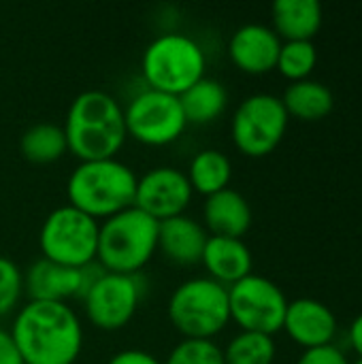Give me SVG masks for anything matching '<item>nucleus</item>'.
Segmentation results:
<instances>
[{
  "instance_id": "obj_1",
  "label": "nucleus",
  "mask_w": 362,
  "mask_h": 364,
  "mask_svg": "<svg viewBox=\"0 0 362 364\" xmlns=\"http://www.w3.org/2000/svg\"><path fill=\"white\" fill-rule=\"evenodd\" d=\"M9 335L23 364H75L83 350V326L68 303L28 301Z\"/></svg>"
},
{
  "instance_id": "obj_2",
  "label": "nucleus",
  "mask_w": 362,
  "mask_h": 364,
  "mask_svg": "<svg viewBox=\"0 0 362 364\" xmlns=\"http://www.w3.org/2000/svg\"><path fill=\"white\" fill-rule=\"evenodd\" d=\"M62 128L68 151L79 162L117 158L128 139L124 109L105 90L81 92L70 102Z\"/></svg>"
},
{
  "instance_id": "obj_3",
  "label": "nucleus",
  "mask_w": 362,
  "mask_h": 364,
  "mask_svg": "<svg viewBox=\"0 0 362 364\" xmlns=\"http://www.w3.org/2000/svg\"><path fill=\"white\" fill-rule=\"evenodd\" d=\"M137 181L134 171L117 158L79 162L66 183L68 205L105 222L134 207Z\"/></svg>"
},
{
  "instance_id": "obj_4",
  "label": "nucleus",
  "mask_w": 362,
  "mask_h": 364,
  "mask_svg": "<svg viewBox=\"0 0 362 364\" xmlns=\"http://www.w3.org/2000/svg\"><path fill=\"white\" fill-rule=\"evenodd\" d=\"M156 252L158 222L137 207L100 222L96 262L107 273L139 275Z\"/></svg>"
},
{
  "instance_id": "obj_5",
  "label": "nucleus",
  "mask_w": 362,
  "mask_h": 364,
  "mask_svg": "<svg viewBox=\"0 0 362 364\" xmlns=\"http://www.w3.org/2000/svg\"><path fill=\"white\" fill-rule=\"evenodd\" d=\"M207 55L188 34L166 32L156 36L143 51L141 73L149 90L181 96L205 77Z\"/></svg>"
},
{
  "instance_id": "obj_6",
  "label": "nucleus",
  "mask_w": 362,
  "mask_h": 364,
  "mask_svg": "<svg viewBox=\"0 0 362 364\" xmlns=\"http://www.w3.org/2000/svg\"><path fill=\"white\" fill-rule=\"evenodd\" d=\"M166 311L183 339H213L230 324L228 288L209 277H192L173 290Z\"/></svg>"
},
{
  "instance_id": "obj_7",
  "label": "nucleus",
  "mask_w": 362,
  "mask_h": 364,
  "mask_svg": "<svg viewBox=\"0 0 362 364\" xmlns=\"http://www.w3.org/2000/svg\"><path fill=\"white\" fill-rule=\"evenodd\" d=\"M98 230L100 222L75 209L73 205H62L53 209L41 226V254L45 260L73 269H83L96 262Z\"/></svg>"
},
{
  "instance_id": "obj_8",
  "label": "nucleus",
  "mask_w": 362,
  "mask_h": 364,
  "mask_svg": "<svg viewBox=\"0 0 362 364\" xmlns=\"http://www.w3.org/2000/svg\"><path fill=\"white\" fill-rule=\"evenodd\" d=\"M290 117L280 96L252 94L233 115L230 136L235 147L247 158H265L273 154L286 136Z\"/></svg>"
},
{
  "instance_id": "obj_9",
  "label": "nucleus",
  "mask_w": 362,
  "mask_h": 364,
  "mask_svg": "<svg viewBox=\"0 0 362 364\" xmlns=\"http://www.w3.org/2000/svg\"><path fill=\"white\" fill-rule=\"evenodd\" d=\"M124 122L128 136L147 147L175 143L188 126L179 96L149 87L130 98L124 109Z\"/></svg>"
},
{
  "instance_id": "obj_10",
  "label": "nucleus",
  "mask_w": 362,
  "mask_h": 364,
  "mask_svg": "<svg viewBox=\"0 0 362 364\" xmlns=\"http://www.w3.org/2000/svg\"><path fill=\"white\" fill-rule=\"evenodd\" d=\"M284 290L262 275H247L228 288L230 322L245 333L275 335L284 328L288 309Z\"/></svg>"
},
{
  "instance_id": "obj_11",
  "label": "nucleus",
  "mask_w": 362,
  "mask_h": 364,
  "mask_svg": "<svg viewBox=\"0 0 362 364\" xmlns=\"http://www.w3.org/2000/svg\"><path fill=\"white\" fill-rule=\"evenodd\" d=\"M143 296V282L139 275L102 273L85 292L83 309L94 328L119 331L137 314Z\"/></svg>"
},
{
  "instance_id": "obj_12",
  "label": "nucleus",
  "mask_w": 362,
  "mask_h": 364,
  "mask_svg": "<svg viewBox=\"0 0 362 364\" xmlns=\"http://www.w3.org/2000/svg\"><path fill=\"white\" fill-rule=\"evenodd\" d=\"M102 273L105 269L98 262L83 269H73L41 258L23 273V294H28L30 301L68 303L70 299H83Z\"/></svg>"
},
{
  "instance_id": "obj_13",
  "label": "nucleus",
  "mask_w": 362,
  "mask_h": 364,
  "mask_svg": "<svg viewBox=\"0 0 362 364\" xmlns=\"http://www.w3.org/2000/svg\"><path fill=\"white\" fill-rule=\"evenodd\" d=\"M194 190L183 171L175 166H156L139 177L134 207L156 222L183 215L190 207Z\"/></svg>"
},
{
  "instance_id": "obj_14",
  "label": "nucleus",
  "mask_w": 362,
  "mask_h": 364,
  "mask_svg": "<svg viewBox=\"0 0 362 364\" xmlns=\"http://www.w3.org/2000/svg\"><path fill=\"white\" fill-rule=\"evenodd\" d=\"M303 350L333 346L337 337V318L329 305L316 299H297L288 303L284 328Z\"/></svg>"
},
{
  "instance_id": "obj_15",
  "label": "nucleus",
  "mask_w": 362,
  "mask_h": 364,
  "mask_svg": "<svg viewBox=\"0 0 362 364\" xmlns=\"http://www.w3.org/2000/svg\"><path fill=\"white\" fill-rule=\"evenodd\" d=\"M280 49V36L265 23H245L237 28L228 41V55L233 64L247 75H267L275 70Z\"/></svg>"
},
{
  "instance_id": "obj_16",
  "label": "nucleus",
  "mask_w": 362,
  "mask_h": 364,
  "mask_svg": "<svg viewBox=\"0 0 362 364\" xmlns=\"http://www.w3.org/2000/svg\"><path fill=\"white\" fill-rule=\"evenodd\" d=\"M209 232L203 222L183 215L158 222V252L181 267L201 264Z\"/></svg>"
},
{
  "instance_id": "obj_17",
  "label": "nucleus",
  "mask_w": 362,
  "mask_h": 364,
  "mask_svg": "<svg viewBox=\"0 0 362 364\" xmlns=\"http://www.w3.org/2000/svg\"><path fill=\"white\" fill-rule=\"evenodd\" d=\"M203 226L209 237L241 239L252 226V207L241 192L226 188L205 198Z\"/></svg>"
},
{
  "instance_id": "obj_18",
  "label": "nucleus",
  "mask_w": 362,
  "mask_h": 364,
  "mask_svg": "<svg viewBox=\"0 0 362 364\" xmlns=\"http://www.w3.org/2000/svg\"><path fill=\"white\" fill-rule=\"evenodd\" d=\"M201 264L207 269L209 279L230 288L233 284L252 275L254 258L243 239L209 237Z\"/></svg>"
},
{
  "instance_id": "obj_19",
  "label": "nucleus",
  "mask_w": 362,
  "mask_h": 364,
  "mask_svg": "<svg viewBox=\"0 0 362 364\" xmlns=\"http://www.w3.org/2000/svg\"><path fill=\"white\" fill-rule=\"evenodd\" d=\"M273 32L282 43L314 41L322 28L324 11L318 0H277L271 9Z\"/></svg>"
},
{
  "instance_id": "obj_20",
  "label": "nucleus",
  "mask_w": 362,
  "mask_h": 364,
  "mask_svg": "<svg viewBox=\"0 0 362 364\" xmlns=\"http://www.w3.org/2000/svg\"><path fill=\"white\" fill-rule=\"evenodd\" d=\"M282 102L288 117L301 122H320L335 109L333 92L324 83L314 79L290 83L282 96Z\"/></svg>"
},
{
  "instance_id": "obj_21",
  "label": "nucleus",
  "mask_w": 362,
  "mask_h": 364,
  "mask_svg": "<svg viewBox=\"0 0 362 364\" xmlns=\"http://www.w3.org/2000/svg\"><path fill=\"white\" fill-rule=\"evenodd\" d=\"M179 102L188 124L207 126L224 113L228 105V92L218 79L203 77L179 96Z\"/></svg>"
},
{
  "instance_id": "obj_22",
  "label": "nucleus",
  "mask_w": 362,
  "mask_h": 364,
  "mask_svg": "<svg viewBox=\"0 0 362 364\" xmlns=\"http://www.w3.org/2000/svg\"><path fill=\"white\" fill-rule=\"evenodd\" d=\"M186 177L194 192L203 194L205 198L213 196L226 190L233 179L230 158L220 149H203L192 158Z\"/></svg>"
},
{
  "instance_id": "obj_23",
  "label": "nucleus",
  "mask_w": 362,
  "mask_h": 364,
  "mask_svg": "<svg viewBox=\"0 0 362 364\" xmlns=\"http://www.w3.org/2000/svg\"><path fill=\"white\" fill-rule=\"evenodd\" d=\"M21 156L32 164H51L68 154L64 128L49 122L32 124L19 139Z\"/></svg>"
},
{
  "instance_id": "obj_24",
  "label": "nucleus",
  "mask_w": 362,
  "mask_h": 364,
  "mask_svg": "<svg viewBox=\"0 0 362 364\" xmlns=\"http://www.w3.org/2000/svg\"><path fill=\"white\" fill-rule=\"evenodd\" d=\"M275 356H277V346L271 335L245 333V331L235 335L224 350L226 364H273Z\"/></svg>"
},
{
  "instance_id": "obj_25",
  "label": "nucleus",
  "mask_w": 362,
  "mask_h": 364,
  "mask_svg": "<svg viewBox=\"0 0 362 364\" xmlns=\"http://www.w3.org/2000/svg\"><path fill=\"white\" fill-rule=\"evenodd\" d=\"M318 66V49L314 41H290L282 43L280 58H277V70L282 77H286L290 83L305 81Z\"/></svg>"
},
{
  "instance_id": "obj_26",
  "label": "nucleus",
  "mask_w": 362,
  "mask_h": 364,
  "mask_svg": "<svg viewBox=\"0 0 362 364\" xmlns=\"http://www.w3.org/2000/svg\"><path fill=\"white\" fill-rule=\"evenodd\" d=\"M162 364H226L224 350L213 339H183Z\"/></svg>"
},
{
  "instance_id": "obj_27",
  "label": "nucleus",
  "mask_w": 362,
  "mask_h": 364,
  "mask_svg": "<svg viewBox=\"0 0 362 364\" xmlns=\"http://www.w3.org/2000/svg\"><path fill=\"white\" fill-rule=\"evenodd\" d=\"M23 294V273L17 264L0 256V320L17 311L19 299Z\"/></svg>"
},
{
  "instance_id": "obj_28",
  "label": "nucleus",
  "mask_w": 362,
  "mask_h": 364,
  "mask_svg": "<svg viewBox=\"0 0 362 364\" xmlns=\"http://www.w3.org/2000/svg\"><path fill=\"white\" fill-rule=\"evenodd\" d=\"M297 364H350L348 356L344 354V350L339 346H324V348H314V350H305Z\"/></svg>"
},
{
  "instance_id": "obj_29",
  "label": "nucleus",
  "mask_w": 362,
  "mask_h": 364,
  "mask_svg": "<svg viewBox=\"0 0 362 364\" xmlns=\"http://www.w3.org/2000/svg\"><path fill=\"white\" fill-rule=\"evenodd\" d=\"M107 364H162L156 356L143 350H122L113 354Z\"/></svg>"
},
{
  "instance_id": "obj_30",
  "label": "nucleus",
  "mask_w": 362,
  "mask_h": 364,
  "mask_svg": "<svg viewBox=\"0 0 362 364\" xmlns=\"http://www.w3.org/2000/svg\"><path fill=\"white\" fill-rule=\"evenodd\" d=\"M0 364H23L11 341L9 331L4 328H0Z\"/></svg>"
},
{
  "instance_id": "obj_31",
  "label": "nucleus",
  "mask_w": 362,
  "mask_h": 364,
  "mask_svg": "<svg viewBox=\"0 0 362 364\" xmlns=\"http://www.w3.org/2000/svg\"><path fill=\"white\" fill-rule=\"evenodd\" d=\"M348 343L352 348V352L362 358V314L354 318V322L350 324V331H348Z\"/></svg>"
},
{
  "instance_id": "obj_32",
  "label": "nucleus",
  "mask_w": 362,
  "mask_h": 364,
  "mask_svg": "<svg viewBox=\"0 0 362 364\" xmlns=\"http://www.w3.org/2000/svg\"><path fill=\"white\" fill-rule=\"evenodd\" d=\"M354 364H362V358H358V360H356V363Z\"/></svg>"
}]
</instances>
